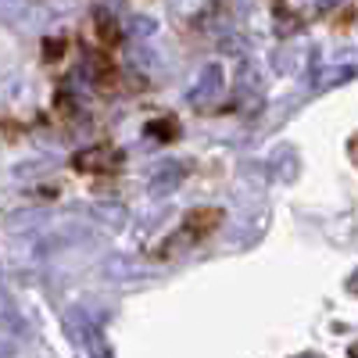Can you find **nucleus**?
Wrapping results in <instances>:
<instances>
[{"label":"nucleus","mask_w":358,"mask_h":358,"mask_svg":"<svg viewBox=\"0 0 358 358\" xmlns=\"http://www.w3.org/2000/svg\"><path fill=\"white\" fill-rule=\"evenodd\" d=\"M222 86H226L222 69H219V65H204L201 76H197V83L190 86V97H187V101L197 104V108H204V104H212V101L222 97Z\"/></svg>","instance_id":"f257e3e1"},{"label":"nucleus","mask_w":358,"mask_h":358,"mask_svg":"<svg viewBox=\"0 0 358 358\" xmlns=\"http://www.w3.org/2000/svg\"><path fill=\"white\" fill-rule=\"evenodd\" d=\"M183 165L179 162H165L155 176H151V197H169V194H176L179 190V183H183Z\"/></svg>","instance_id":"f03ea898"},{"label":"nucleus","mask_w":358,"mask_h":358,"mask_svg":"<svg viewBox=\"0 0 358 358\" xmlns=\"http://www.w3.org/2000/svg\"><path fill=\"white\" fill-rule=\"evenodd\" d=\"M79 169H115L118 165V151H104V147H97V151H83L76 158Z\"/></svg>","instance_id":"7ed1b4c3"},{"label":"nucleus","mask_w":358,"mask_h":358,"mask_svg":"<svg viewBox=\"0 0 358 358\" xmlns=\"http://www.w3.org/2000/svg\"><path fill=\"white\" fill-rule=\"evenodd\" d=\"M276 158H280V162H276V176H280V179H294V176H297V155L287 147V151H280Z\"/></svg>","instance_id":"20e7f679"},{"label":"nucleus","mask_w":358,"mask_h":358,"mask_svg":"<svg viewBox=\"0 0 358 358\" xmlns=\"http://www.w3.org/2000/svg\"><path fill=\"white\" fill-rule=\"evenodd\" d=\"M133 33H136V36L155 33V22H151V18H136V22H133Z\"/></svg>","instance_id":"39448f33"},{"label":"nucleus","mask_w":358,"mask_h":358,"mask_svg":"<svg viewBox=\"0 0 358 358\" xmlns=\"http://www.w3.org/2000/svg\"><path fill=\"white\" fill-rule=\"evenodd\" d=\"M348 155H351V162L358 165V133H355V136L348 140Z\"/></svg>","instance_id":"423d86ee"},{"label":"nucleus","mask_w":358,"mask_h":358,"mask_svg":"<svg viewBox=\"0 0 358 358\" xmlns=\"http://www.w3.org/2000/svg\"><path fill=\"white\" fill-rule=\"evenodd\" d=\"M351 290H355V294H358V276H355V280H351Z\"/></svg>","instance_id":"0eeeda50"},{"label":"nucleus","mask_w":358,"mask_h":358,"mask_svg":"<svg viewBox=\"0 0 358 358\" xmlns=\"http://www.w3.org/2000/svg\"><path fill=\"white\" fill-rule=\"evenodd\" d=\"M330 4H337V0H322V8H330Z\"/></svg>","instance_id":"6e6552de"},{"label":"nucleus","mask_w":358,"mask_h":358,"mask_svg":"<svg viewBox=\"0 0 358 358\" xmlns=\"http://www.w3.org/2000/svg\"><path fill=\"white\" fill-rule=\"evenodd\" d=\"M351 355H355V358H358V344H351Z\"/></svg>","instance_id":"1a4fd4ad"}]
</instances>
